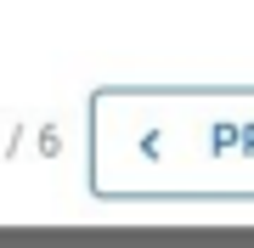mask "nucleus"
I'll return each mask as SVG.
<instances>
[{"label":"nucleus","instance_id":"f257e3e1","mask_svg":"<svg viewBox=\"0 0 254 248\" xmlns=\"http://www.w3.org/2000/svg\"><path fill=\"white\" fill-rule=\"evenodd\" d=\"M85 124L91 192L108 203L254 198V91L102 85Z\"/></svg>","mask_w":254,"mask_h":248}]
</instances>
